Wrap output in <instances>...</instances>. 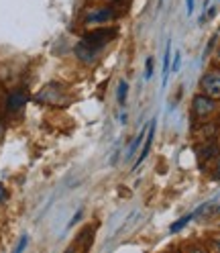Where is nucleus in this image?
Wrapping results in <instances>:
<instances>
[{"mask_svg": "<svg viewBox=\"0 0 220 253\" xmlns=\"http://www.w3.org/2000/svg\"><path fill=\"white\" fill-rule=\"evenodd\" d=\"M116 35H118V29L116 27H96V29L88 31V33H84L82 41L86 45H90L92 49L100 51L102 47H106L110 41H114Z\"/></svg>", "mask_w": 220, "mask_h": 253, "instance_id": "nucleus-1", "label": "nucleus"}, {"mask_svg": "<svg viewBox=\"0 0 220 253\" xmlns=\"http://www.w3.org/2000/svg\"><path fill=\"white\" fill-rule=\"evenodd\" d=\"M118 19V12L112 6H98V8H90L84 17V25H108Z\"/></svg>", "mask_w": 220, "mask_h": 253, "instance_id": "nucleus-2", "label": "nucleus"}, {"mask_svg": "<svg viewBox=\"0 0 220 253\" xmlns=\"http://www.w3.org/2000/svg\"><path fill=\"white\" fill-rule=\"evenodd\" d=\"M216 110V100L206 94H196L192 98V117L196 121H206Z\"/></svg>", "mask_w": 220, "mask_h": 253, "instance_id": "nucleus-3", "label": "nucleus"}, {"mask_svg": "<svg viewBox=\"0 0 220 253\" xmlns=\"http://www.w3.org/2000/svg\"><path fill=\"white\" fill-rule=\"evenodd\" d=\"M200 90L202 94L218 100L220 98V70H208L200 78Z\"/></svg>", "mask_w": 220, "mask_h": 253, "instance_id": "nucleus-4", "label": "nucleus"}, {"mask_svg": "<svg viewBox=\"0 0 220 253\" xmlns=\"http://www.w3.org/2000/svg\"><path fill=\"white\" fill-rule=\"evenodd\" d=\"M155 129H157V119H151L149 121V129H147V135H145V141H143V147H141V153L137 155V160L133 164V171H137L141 168V164H143L147 160V155L151 151V145H153V139H155Z\"/></svg>", "mask_w": 220, "mask_h": 253, "instance_id": "nucleus-5", "label": "nucleus"}, {"mask_svg": "<svg viewBox=\"0 0 220 253\" xmlns=\"http://www.w3.org/2000/svg\"><path fill=\"white\" fill-rule=\"evenodd\" d=\"M27 100H29V94L23 88L14 90V92L8 94V98H6V110L8 113H17V110H21L27 104Z\"/></svg>", "mask_w": 220, "mask_h": 253, "instance_id": "nucleus-6", "label": "nucleus"}, {"mask_svg": "<svg viewBox=\"0 0 220 253\" xmlns=\"http://www.w3.org/2000/svg\"><path fill=\"white\" fill-rule=\"evenodd\" d=\"M218 153H220L218 143H214V141H208V143H204L202 147H198V160L200 162H210L212 157H216Z\"/></svg>", "mask_w": 220, "mask_h": 253, "instance_id": "nucleus-7", "label": "nucleus"}, {"mask_svg": "<svg viewBox=\"0 0 220 253\" xmlns=\"http://www.w3.org/2000/svg\"><path fill=\"white\" fill-rule=\"evenodd\" d=\"M96 49H92L90 45H86L84 41H80L75 45V57L80 59V61H84V63H92L94 61V57H96Z\"/></svg>", "mask_w": 220, "mask_h": 253, "instance_id": "nucleus-8", "label": "nucleus"}, {"mask_svg": "<svg viewBox=\"0 0 220 253\" xmlns=\"http://www.w3.org/2000/svg\"><path fill=\"white\" fill-rule=\"evenodd\" d=\"M147 129H149V123L145 125V126H141V133L135 137V141H133V143H131V147H129V151H127V155H124V157H127V160H133V157L137 155V149L141 147V145H143V141H145V135H147Z\"/></svg>", "mask_w": 220, "mask_h": 253, "instance_id": "nucleus-9", "label": "nucleus"}, {"mask_svg": "<svg viewBox=\"0 0 220 253\" xmlns=\"http://www.w3.org/2000/svg\"><path fill=\"white\" fill-rule=\"evenodd\" d=\"M169 68H171V43L165 45V53H163V63H161V84L165 86L169 80Z\"/></svg>", "mask_w": 220, "mask_h": 253, "instance_id": "nucleus-10", "label": "nucleus"}, {"mask_svg": "<svg viewBox=\"0 0 220 253\" xmlns=\"http://www.w3.org/2000/svg\"><path fill=\"white\" fill-rule=\"evenodd\" d=\"M127 98H129V84L124 82V80H120L118 82V88H116V102H118V106H127Z\"/></svg>", "mask_w": 220, "mask_h": 253, "instance_id": "nucleus-11", "label": "nucleus"}, {"mask_svg": "<svg viewBox=\"0 0 220 253\" xmlns=\"http://www.w3.org/2000/svg\"><path fill=\"white\" fill-rule=\"evenodd\" d=\"M192 218H196V212L183 214L182 218H178V220H176V223H171V227H169V233H171V235H174V233H180V231H182V229H183L187 223H190Z\"/></svg>", "mask_w": 220, "mask_h": 253, "instance_id": "nucleus-12", "label": "nucleus"}, {"mask_svg": "<svg viewBox=\"0 0 220 253\" xmlns=\"http://www.w3.org/2000/svg\"><path fill=\"white\" fill-rule=\"evenodd\" d=\"M180 68H182V53L176 51V55H174V63H171V68H169V74H178Z\"/></svg>", "mask_w": 220, "mask_h": 253, "instance_id": "nucleus-13", "label": "nucleus"}, {"mask_svg": "<svg viewBox=\"0 0 220 253\" xmlns=\"http://www.w3.org/2000/svg\"><path fill=\"white\" fill-rule=\"evenodd\" d=\"M153 78V57H147L145 61V80H151Z\"/></svg>", "mask_w": 220, "mask_h": 253, "instance_id": "nucleus-14", "label": "nucleus"}, {"mask_svg": "<svg viewBox=\"0 0 220 253\" xmlns=\"http://www.w3.org/2000/svg\"><path fill=\"white\" fill-rule=\"evenodd\" d=\"M27 245H29V237H27V235H23V237H21V241H19V245L14 247V251L21 253V251H25V247H27Z\"/></svg>", "mask_w": 220, "mask_h": 253, "instance_id": "nucleus-15", "label": "nucleus"}, {"mask_svg": "<svg viewBox=\"0 0 220 253\" xmlns=\"http://www.w3.org/2000/svg\"><path fill=\"white\" fill-rule=\"evenodd\" d=\"M194 6H196V0H185V12H187V17L194 14Z\"/></svg>", "mask_w": 220, "mask_h": 253, "instance_id": "nucleus-16", "label": "nucleus"}, {"mask_svg": "<svg viewBox=\"0 0 220 253\" xmlns=\"http://www.w3.org/2000/svg\"><path fill=\"white\" fill-rule=\"evenodd\" d=\"M80 218H82V211H77V212L73 214V218L70 220V225H68V229H70V227H73V225H75V223H77V220H80Z\"/></svg>", "mask_w": 220, "mask_h": 253, "instance_id": "nucleus-17", "label": "nucleus"}, {"mask_svg": "<svg viewBox=\"0 0 220 253\" xmlns=\"http://www.w3.org/2000/svg\"><path fill=\"white\" fill-rule=\"evenodd\" d=\"M210 247H212L214 251H220V237H214L212 243H210Z\"/></svg>", "mask_w": 220, "mask_h": 253, "instance_id": "nucleus-18", "label": "nucleus"}, {"mask_svg": "<svg viewBox=\"0 0 220 253\" xmlns=\"http://www.w3.org/2000/svg\"><path fill=\"white\" fill-rule=\"evenodd\" d=\"M6 188H4V184H0V202H4L6 200Z\"/></svg>", "mask_w": 220, "mask_h": 253, "instance_id": "nucleus-19", "label": "nucleus"}, {"mask_svg": "<svg viewBox=\"0 0 220 253\" xmlns=\"http://www.w3.org/2000/svg\"><path fill=\"white\" fill-rule=\"evenodd\" d=\"M120 123H122V125L129 123V115H127V113H120Z\"/></svg>", "mask_w": 220, "mask_h": 253, "instance_id": "nucleus-20", "label": "nucleus"}, {"mask_svg": "<svg viewBox=\"0 0 220 253\" xmlns=\"http://www.w3.org/2000/svg\"><path fill=\"white\" fill-rule=\"evenodd\" d=\"M214 211H216V212H220V207H216V209H214Z\"/></svg>", "mask_w": 220, "mask_h": 253, "instance_id": "nucleus-21", "label": "nucleus"}, {"mask_svg": "<svg viewBox=\"0 0 220 253\" xmlns=\"http://www.w3.org/2000/svg\"><path fill=\"white\" fill-rule=\"evenodd\" d=\"M218 59H220V49H218Z\"/></svg>", "mask_w": 220, "mask_h": 253, "instance_id": "nucleus-22", "label": "nucleus"}]
</instances>
